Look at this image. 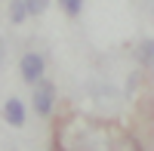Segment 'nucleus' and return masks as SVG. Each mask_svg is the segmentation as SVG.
Wrapping results in <instances>:
<instances>
[{
    "mask_svg": "<svg viewBox=\"0 0 154 151\" xmlns=\"http://www.w3.org/2000/svg\"><path fill=\"white\" fill-rule=\"evenodd\" d=\"M53 105H56V86L49 80H37L34 83V111L40 117H46L53 111Z\"/></svg>",
    "mask_w": 154,
    "mask_h": 151,
    "instance_id": "1",
    "label": "nucleus"
},
{
    "mask_svg": "<svg viewBox=\"0 0 154 151\" xmlns=\"http://www.w3.org/2000/svg\"><path fill=\"white\" fill-rule=\"evenodd\" d=\"M43 56H37V53H25L19 59V71H22V80H28V83H37L43 77Z\"/></svg>",
    "mask_w": 154,
    "mask_h": 151,
    "instance_id": "2",
    "label": "nucleus"
},
{
    "mask_svg": "<svg viewBox=\"0 0 154 151\" xmlns=\"http://www.w3.org/2000/svg\"><path fill=\"white\" fill-rule=\"evenodd\" d=\"M3 117H6L9 127H22L25 117H28V111H25L22 99H6V105H3Z\"/></svg>",
    "mask_w": 154,
    "mask_h": 151,
    "instance_id": "3",
    "label": "nucleus"
},
{
    "mask_svg": "<svg viewBox=\"0 0 154 151\" xmlns=\"http://www.w3.org/2000/svg\"><path fill=\"white\" fill-rule=\"evenodd\" d=\"M136 56H139V62H142L148 71H154V37H145V40L139 43Z\"/></svg>",
    "mask_w": 154,
    "mask_h": 151,
    "instance_id": "4",
    "label": "nucleus"
},
{
    "mask_svg": "<svg viewBox=\"0 0 154 151\" xmlns=\"http://www.w3.org/2000/svg\"><path fill=\"white\" fill-rule=\"evenodd\" d=\"M28 16H31V3H28V0H12V22L22 25Z\"/></svg>",
    "mask_w": 154,
    "mask_h": 151,
    "instance_id": "5",
    "label": "nucleus"
},
{
    "mask_svg": "<svg viewBox=\"0 0 154 151\" xmlns=\"http://www.w3.org/2000/svg\"><path fill=\"white\" fill-rule=\"evenodd\" d=\"M111 151H142V148H139V142L133 136H117V139L111 142Z\"/></svg>",
    "mask_w": 154,
    "mask_h": 151,
    "instance_id": "6",
    "label": "nucleus"
},
{
    "mask_svg": "<svg viewBox=\"0 0 154 151\" xmlns=\"http://www.w3.org/2000/svg\"><path fill=\"white\" fill-rule=\"evenodd\" d=\"M59 6L68 12V16H80V9H83V0H59Z\"/></svg>",
    "mask_w": 154,
    "mask_h": 151,
    "instance_id": "7",
    "label": "nucleus"
},
{
    "mask_svg": "<svg viewBox=\"0 0 154 151\" xmlns=\"http://www.w3.org/2000/svg\"><path fill=\"white\" fill-rule=\"evenodd\" d=\"M28 3H31V16H40V12H46L49 0H28Z\"/></svg>",
    "mask_w": 154,
    "mask_h": 151,
    "instance_id": "8",
    "label": "nucleus"
},
{
    "mask_svg": "<svg viewBox=\"0 0 154 151\" xmlns=\"http://www.w3.org/2000/svg\"><path fill=\"white\" fill-rule=\"evenodd\" d=\"M59 151H62V148H59Z\"/></svg>",
    "mask_w": 154,
    "mask_h": 151,
    "instance_id": "9",
    "label": "nucleus"
}]
</instances>
